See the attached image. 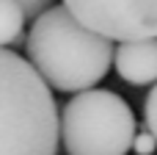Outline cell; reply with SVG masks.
Returning a JSON list of instances; mask_svg holds the SVG:
<instances>
[{
  "instance_id": "obj_5",
  "label": "cell",
  "mask_w": 157,
  "mask_h": 155,
  "mask_svg": "<svg viewBox=\"0 0 157 155\" xmlns=\"http://www.w3.org/2000/svg\"><path fill=\"white\" fill-rule=\"evenodd\" d=\"M113 67H116L119 78L132 83V86L157 83V39L121 42L116 47Z\"/></svg>"
},
{
  "instance_id": "obj_2",
  "label": "cell",
  "mask_w": 157,
  "mask_h": 155,
  "mask_svg": "<svg viewBox=\"0 0 157 155\" xmlns=\"http://www.w3.org/2000/svg\"><path fill=\"white\" fill-rule=\"evenodd\" d=\"M61 114L47 80L14 50H0V155H58Z\"/></svg>"
},
{
  "instance_id": "obj_4",
  "label": "cell",
  "mask_w": 157,
  "mask_h": 155,
  "mask_svg": "<svg viewBox=\"0 0 157 155\" xmlns=\"http://www.w3.org/2000/svg\"><path fill=\"white\" fill-rule=\"evenodd\" d=\"M63 6L110 42L157 39V0H63Z\"/></svg>"
},
{
  "instance_id": "obj_8",
  "label": "cell",
  "mask_w": 157,
  "mask_h": 155,
  "mask_svg": "<svg viewBox=\"0 0 157 155\" xmlns=\"http://www.w3.org/2000/svg\"><path fill=\"white\" fill-rule=\"evenodd\" d=\"M14 3L25 11L28 19H39L47 8H52V0H14Z\"/></svg>"
},
{
  "instance_id": "obj_1",
  "label": "cell",
  "mask_w": 157,
  "mask_h": 155,
  "mask_svg": "<svg viewBox=\"0 0 157 155\" xmlns=\"http://www.w3.org/2000/svg\"><path fill=\"white\" fill-rule=\"evenodd\" d=\"M25 53L47 86L66 94L94 89L116 61L113 42L86 28L66 6H52L33 19Z\"/></svg>"
},
{
  "instance_id": "obj_6",
  "label": "cell",
  "mask_w": 157,
  "mask_h": 155,
  "mask_svg": "<svg viewBox=\"0 0 157 155\" xmlns=\"http://www.w3.org/2000/svg\"><path fill=\"white\" fill-rule=\"evenodd\" d=\"M25 11L14 0H0V50H8V44L19 47L28 44L25 39Z\"/></svg>"
},
{
  "instance_id": "obj_7",
  "label": "cell",
  "mask_w": 157,
  "mask_h": 155,
  "mask_svg": "<svg viewBox=\"0 0 157 155\" xmlns=\"http://www.w3.org/2000/svg\"><path fill=\"white\" fill-rule=\"evenodd\" d=\"M144 122H146V130L157 139V83H155V89L149 92V97H146V105H144Z\"/></svg>"
},
{
  "instance_id": "obj_9",
  "label": "cell",
  "mask_w": 157,
  "mask_h": 155,
  "mask_svg": "<svg viewBox=\"0 0 157 155\" xmlns=\"http://www.w3.org/2000/svg\"><path fill=\"white\" fill-rule=\"evenodd\" d=\"M132 147H135V155H155L157 139L149 133V130H146V128H144V130L135 136V144H132Z\"/></svg>"
},
{
  "instance_id": "obj_3",
  "label": "cell",
  "mask_w": 157,
  "mask_h": 155,
  "mask_svg": "<svg viewBox=\"0 0 157 155\" xmlns=\"http://www.w3.org/2000/svg\"><path fill=\"white\" fill-rule=\"evenodd\" d=\"M135 136V114L116 92L88 89L61 108V139L69 155H127Z\"/></svg>"
}]
</instances>
